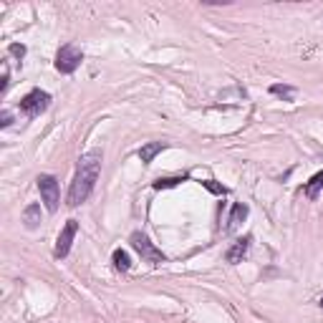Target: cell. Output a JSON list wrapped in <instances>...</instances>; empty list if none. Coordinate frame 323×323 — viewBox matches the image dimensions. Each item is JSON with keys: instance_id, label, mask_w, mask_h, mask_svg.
<instances>
[{"instance_id": "6da1fadb", "label": "cell", "mask_w": 323, "mask_h": 323, "mask_svg": "<svg viewBox=\"0 0 323 323\" xmlns=\"http://www.w3.org/2000/svg\"><path fill=\"white\" fill-rule=\"evenodd\" d=\"M101 162H104V151L101 149H91V151H86L79 159L76 175H73V182L68 187V197H66L68 207H79L81 202H86L91 197V192L96 187V179L101 175Z\"/></svg>"}, {"instance_id": "7a4b0ae2", "label": "cell", "mask_w": 323, "mask_h": 323, "mask_svg": "<svg viewBox=\"0 0 323 323\" xmlns=\"http://www.w3.org/2000/svg\"><path fill=\"white\" fill-rule=\"evenodd\" d=\"M129 242H131V248L142 255V260L149 265H162L167 263V255L151 242L147 237V233H142V230H137V233H131V237H129Z\"/></svg>"}, {"instance_id": "3957f363", "label": "cell", "mask_w": 323, "mask_h": 323, "mask_svg": "<svg viewBox=\"0 0 323 323\" xmlns=\"http://www.w3.org/2000/svg\"><path fill=\"white\" fill-rule=\"evenodd\" d=\"M21 111L26 114V117L30 119H35V117H41L48 106H51V93L48 91H43V88H33V91H28L23 99H21Z\"/></svg>"}, {"instance_id": "277c9868", "label": "cell", "mask_w": 323, "mask_h": 323, "mask_svg": "<svg viewBox=\"0 0 323 323\" xmlns=\"http://www.w3.org/2000/svg\"><path fill=\"white\" fill-rule=\"evenodd\" d=\"M81 61H84V51L79 46H73V43H66L56 53V71L68 76V73H73L81 66Z\"/></svg>"}, {"instance_id": "5b68a950", "label": "cell", "mask_w": 323, "mask_h": 323, "mask_svg": "<svg viewBox=\"0 0 323 323\" xmlns=\"http://www.w3.org/2000/svg\"><path fill=\"white\" fill-rule=\"evenodd\" d=\"M38 189H41V200L48 212H56L61 202V187H59V179L53 175H41L38 179Z\"/></svg>"}, {"instance_id": "8992f818", "label": "cell", "mask_w": 323, "mask_h": 323, "mask_svg": "<svg viewBox=\"0 0 323 323\" xmlns=\"http://www.w3.org/2000/svg\"><path fill=\"white\" fill-rule=\"evenodd\" d=\"M79 233V222L76 220H66V225H63V230H61L59 240H56V250H53V255L63 260L68 253H71V245H73V237Z\"/></svg>"}, {"instance_id": "52a82bcc", "label": "cell", "mask_w": 323, "mask_h": 323, "mask_svg": "<svg viewBox=\"0 0 323 323\" xmlns=\"http://www.w3.org/2000/svg\"><path fill=\"white\" fill-rule=\"evenodd\" d=\"M250 242H253V237H250V235L240 237L237 242H233V245L227 248V253H225V260H227L230 265L242 263V258H245V255H248V250H250Z\"/></svg>"}, {"instance_id": "ba28073f", "label": "cell", "mask_w": 323, "mask_h": 323, "mask_svg": "<svg viewBox=\"0 0 323 323\" xmlns=\"http://www.w3.org/2000/svg\"><path fill=\"white\" fill-rule=\"evenodd\" d=\"M248 212H250V207L242 205V202L233 205V210H230V217H227V225H225V233H235L237 227H240V225L245 222Z\"/></svg>"}, {"instance_id": "9c48e42d", "label": "cell", "mask_w": 323, "mask_h": 323, "mask_svg": "<svg viewBox=\"0 0 323 323\" xmlns=\"http://www.w3.org/2000/svg\"><path fill=\"white\" fill-rule=\"evenodd\" d=\"M167 147H169L167 142H147L144 147L139 149V159H142L144 164H151V162H154V157H157L159 151H164Z\"/></svg>"}, {"instance_id": "30bf717a", "label": "cell", "mask_w": 323, "mask_h": 323, "mask_svg": "<svg viewBox=\"0 0 323 323\" xmlns=\"http://www.w3.org/2000/svg\"><path fill=\"white\" fill-rule=\"evenodd\" d=\"M23 225L28 230H38L41 227V205L38 202H30L26 210H23Z\"/></svg>"}, {"instance_id": "8fae6325", "label": "cell", "mask_w": 323, "mask_h": 323, "mask_svg": "<svg viewBox=\"0 0 323 323\" xmlns=\"http://www.w3.org/2000/svg\"><path fill=\"white\" fill-rule=\"evenodd\" d=\"M111 263H114V268H117L119 273H129V270H131V258H129V253L121 250V248H117V250L111 253Z\"/></svg>"}, {"instance_id": "7c38bea8", "label": "cell", "mask_w": 323, "mask_h": 323, "mask_svg": "<svg viewBox=\"0 0 323 323\" xmlns=\"http://www.w3.org/2000/svg\"><path fill=\"white\" fill-rule=\"evenodd\" d=\"M321 189H323V169L318 172V175H313L311 179H308V182H306L303 192H306V197H308V200H316Z\"/></svg>"}, {"instance_id": "4fadbf2b", "label": "cell", "mask_w": 323, "mask_h": 323, "mask_svg": "<svg viewBox=\"0 0 323 323\" xmlns=\"http://www.w3.org/2000/svg\"><path fill=\"white\" fill-rule=\"evenodd\" d=\"M182 182H187V177H159L157 182H151V189H172V187H179Z\"/></svg>"}, {"instance_id": "5bb4252c", "label": "cell", "mask_w": 323, "mask_h": 323, "mask_svg": "<svg viewBox=\"0 0 323 323\" xmlns=\"http://www.w3.org/2000/svg\"><path fill=\"white\" fill-rule=\"evenodd\" d=\"M270 93H273V96H280L283 101H293L295 88L288 86V84H273V86H270Z\"/></svg>"}, {"instance_id": "9a60e30c", "label": "cell", "mask_w": 323, "mask_h": 323, "mask_svg": "<svg viewBox=\"0 0 323 323\" xmlns=\"http://www.w3.org/2000/svg\"><path fill=\"white\" fill-rule=\"evenodd\" d=\"M202 187H205V189H210L212 195H220V197H222V195H227V187L217 184L215 179H202Z\"/></svg>"}, {"instance_id": "2e32d148", "label": "cell", "mask_w": 323, "mask_h": 323, "mask_svg": "<svg viewBox=\"0 0 323 323\" xmlns=\"http://www.w3.org/2000/svg\"><path fill=\"white\" fill-rule=\"evenodd\" d=\"M26 51H28V48H26L23 43H10V46H8V53H10V56H15L18 61L26 56Z\"/></svg>"}, {"instance_id": "e0dca14e", "label": "cell", "mask_w": 323, "mask_h": 323, "mask_svg": "<svg viewBox=\"0 0 323 323\" xmlns=\"http://www.w3.org/2000/svg\"><path fill=\"white\" fill-rule=\"evenodd\" d=\"M8 84H10V71H8V63L3 66V81H0V91L5 93L8 91Z\"/></svg>"}, {"instance_id": "ac0fdd59", "label": "cell", "mask_w": 323, "mask_h": 323, "mask_svg": "<svg viewBox=\"0 0 323 323\" xmlns=\"http://www.w3.org/2000/svg\"><path fill=\"white\" fill-rule=\"evenodd\" d=\"M10 124H13V114H10L8 109H5V111H0V126H3V129H8Z\"/></svg>"}, {"instance_id": "d6986e66", "label": "cell", "mask_w": 323, "mask_h": 323, "mask_svg": "<svg viewBox=\"0 0 323 323\" xmlns=\"http://www.w3.org/2000/svg\"><path fill=\"white\" fill-rule=\"evenodd\" d=\"M321 308H323V298H321Z\"/></svg>"}]
</instances>
